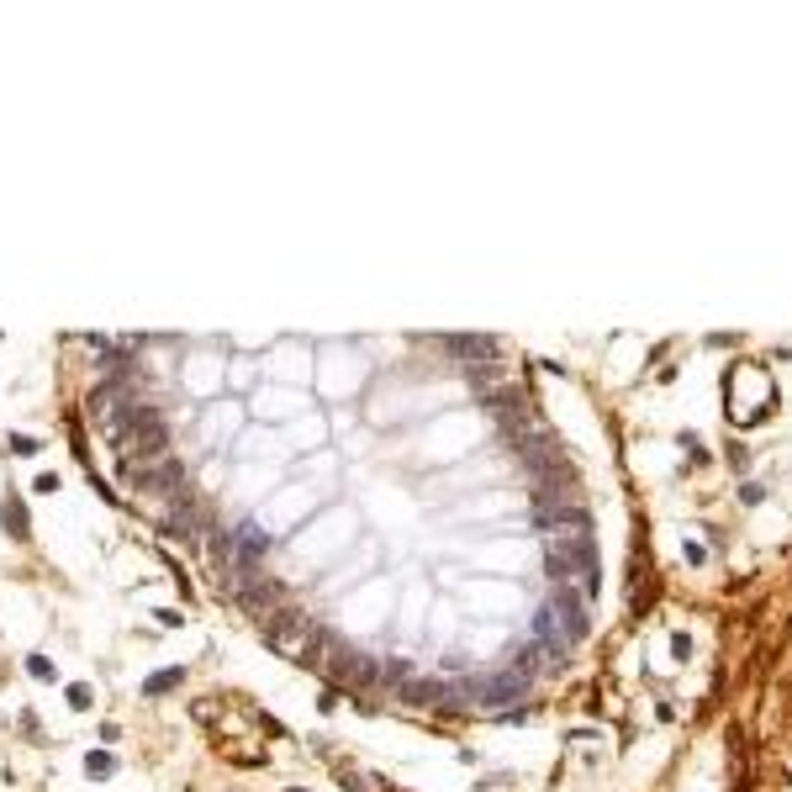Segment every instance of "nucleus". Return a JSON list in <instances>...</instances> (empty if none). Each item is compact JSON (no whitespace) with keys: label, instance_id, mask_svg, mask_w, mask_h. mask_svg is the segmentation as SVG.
Here are the masks:
<instances>
[{"label":"nucleus","instance_id":"1","mask_svg":"<svg viewBox=\"0 0 792 792\" xmlns=\"http://www.w3.org/2000/svg\"><path fill=\"white\" fill-rule=\"evenodd\" d=\"M544 570H550L560 586H581V592H597V544H592V534L554 539L550 554H544Z\"/></svg>","mask_w":792,"mask_h":792},{"label":"nucleus","instance_id":"2","mask_svg":"<svg viewBox=\"0 0 792 792\" xmlns=\"http://www.w3.org/2000/svg\"><path fill=\"white\" fill-rule=\"evenodd\" d=\"M523 692H528L523 676H492L486 687H470V697H476V703H486V708H496V703H512V697H523Z\"/></svg>","mask_w":792,"mask_h":792},{"label":"nucleus","instance_id":"3","mask_svg":"<svg viewBox=\"0 0 792 792\" xmlns=\"http://www.w3.org/2000/svg\"><path fill=\"white\" fill-rule=\"evenodd\" d=\"M0 518H6V534H11L16 539V544H27V539H32V523H27V508H21V496H6V512H0Z\"/></svg>","mask_w":792,"mask_h":792},{"label":"nucleus","instance_id":"4","mask_svg":"<svg viewBox=\"0 0 792 792\" xmlns=\"http://www.w3.org/2000/svg\"><path fill=\"white\" fill-rule=\"evenodd\" d=\"M180 682H185V666H164V671H153L148 682H143V697H164V692H175Z\"/></svg>","mask_w":792,"mask_h":792},{"label":"nucleus","instance_id":"5","mask_svg":"<svg viewBox=\"0 0 792 792\" xmlns=\"http://www.w3.org/2000/svg\"><path fill=\"white\" fill-rule=\"evenodd\" d=\"M85 777L90 782H111L117 777V755H111V750H85Z\"/></svg>","mask_w":792,"mask_h":792},{"label":"nucleus","instance_id":"6","mask_svg":"<svg viewBox=\"0 0 792 792\" xmlns=\"http://www.w3.org/2000/svg\"><path fill=\"white\" fill-rule=\"evenodd\" d=\"M64 703L75 708V713H90V708H95V687H90V682H69V687H64Z\"/></svg>","mask_w":792,"mask_h":792},{"label":"nucleus","instance_id":"7","mask_svg":"<svg viewBox=\"0 0 792 792\" xmlns=\"http://www.w3.org/2000/svg\"><path fill=\"white\" fill-rule=\"evenodd\" d=\"M27 676H32V682H59V666H53L48 655H37V650H32V655H27Z\"/></svg>","mask_w":792,"mask_h":792},{"label":"nucleus","instance_id":"8","mask_svg":"<svg viewBox=\"0 0 792 792\" xmlns=\"http://www.w3.org/2000/svg\"><path fill=\"white\" fill-rule=\"evenodd\" d=\"M32 492H37V496H53V492H59V476H53V470H37V476H32Z\"/></svg>","mask_w":792,"mask_h":792},{"label":"nucleus","instance_id":"9","mask_svg":"<svg viewBox=\"0 0 792 792\" xmlns=\"http://www.w3.org/2000/svg\"><path fill=\"white\" fill-rule=\"evenodd\" d=\"M37 449H43L37 438H27V434H11V454H21V460H27V454H37Z\"/></svg>","mask_w":792,"mask_h":792},{"label":"nucleus","instance_id":"10","mask_svg":"<svg viewBox=\"0 0 792 792\" xmlns=\"http://www.w3.org/2000/svg\"><path fill=\"white\" fill-rule=\"evenodd\" d=\"M153 618H159V624H164V628H180V624H185V613H180V608H159V613H153Z\"/></svg>","mask_w":792,"mask_h":792},{"label":"nucleus","instance_id":"11","mask_svg":"<svg viewBox=\"0 0 792 792\" xmlns=\"http://www.w3.org/2000/svg\"><path fill=\"white\" fill-rule=\"evenodd\" d=\"M291 792H307V787H291Z\"/></svg>","mask_w":792,"mask_h":792},{"label":"nucleus","instance_id":"12","mask_svg":"<svg viewBox=\"0 0 792 792\" xmlns=\"http://www.w3.org/2000/svg\"><path fill=\"white\" fill-rule=\"evenodd\" d=\"M0 639H6V634H0Z\"/></svg>","mask_w":792,"mask_h":792}]
</instances>
